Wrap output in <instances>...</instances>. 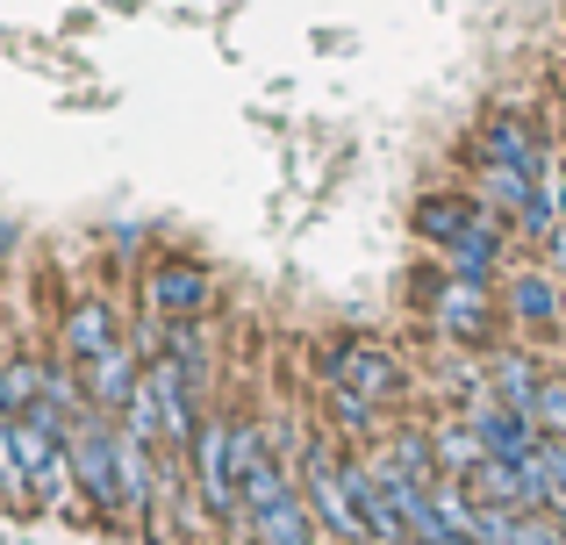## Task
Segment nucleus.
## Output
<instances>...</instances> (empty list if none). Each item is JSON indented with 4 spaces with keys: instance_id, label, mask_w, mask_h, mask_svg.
<instances>
[{
    "instance_id": "f257e3e1",
    "label": "nucleus",
    "mask_w": 566,
    "mask_h": 545,
    "mask_svg": "<svg viewBox=\"0 0 566 545\" xmlns=\"http://www.w3.org/2000/svg\"><path fill=\"white\" fill-rule=\"evenodd\" d=\"M72 474H80V495L101 524H129V503H123V417L108 409H80L72 417Z\"/></svg>"
},
{
    "instance_id": "f03ea898",
    "label": "nucleus",
    "mask_w": 566,
    "mask_h": 545,
    "mask_svg": "<svg viewBox=\"0 0 566 545\" xmlns=\"http://www.w3.org/2000/svg\"><path fill=\"white\" fill-rule=\"evenodd\" d=\"M302 495H308V510H316V524H323L331 545H374L366 524H359V510H352V489H345V452H337L331 438H316V446L302 452Z\"/></svg>"
},
{
    "instance_id": "7ed1b4c3",
    "label": "nucleus",
    "mask_w": 566,
    "mask_h": 545,
    "mask_svg": "<svg viewBox=\"0 0 566 545\" xmlns=\"http://www.w3.org/2000/svg\"><path fill=\"white\" fill-rule=\"evenodd\" d=\"M323 380H337V388L366 395V402H380V409L409 402V366H401L387 345H374V337H345V345H331V352H323Z\"/></svg>"
},
{
    "instance_id": "20e7f679",
    "label": "nucleus",
    "mask_w": 566,
    "mask_h": 545,
    "mask_svg": "<svg viewBox=\"0 0 566 545\" xmlns=\"http://www.w3.org/2000/svg\"><path fill=\"white\" fill-rule=\"evenodd\" d=\"M430 316L452 345H488L495 337V280H430Z\"/></svg>"
},
{
    "instance_id": "39448f33",
    "label": "nucleus",
    "mask_w": 566,
    "mask_h": 545,
    "mask_svg": "<svg viewBox=\"0 0 566 545\" xmlns=\"http://www.w3.org/2000/svg\"><path fill=\"white\" fill-rule=\"evenodd\" d=\"M481 158L488 166H516V172H531V180H545V137H538V123L516 115V108H495L481 123Z\"/></svg>"
},
{
    "instance_id": "423d86ee",
    "label": "nucleus",
    "mask_w": 566,
    "mask_h": 545,
    "mask_svg": "<svg viewBox=\"0 0 566 545\" xmlns=\"http://www.w3.org/2000/svg\"><path fill=\"white\" fill-rule=\"evenodd\" d=\"M208 273L193 266V259H158L151 280H144V308H158V316H172V323H187V316H201L208 308Z\"/></svg>"
},
{
    "instance_id": "0eeeda50",
    "label": "nucleus",
    "mask_w": 566,
    "mask_h": 545,
    "mask_svg": "<svg viewBox=\"0 0 566 545\" xmlns=\"http://www.w3.org/2000/svg\"><path fill=\"white\" fill-rule=\"evenodd\" d=\"M115 345H123V316H115V302L80 294V302L65 308V359L72 366H94V359H108Z\"/></svg>"
},
{
    "instance_id": "6e6552de",
    "label": "nucleus",
    "mask_w": 566,
    "mask_h": 545,
    "mask_svg": "<svg viewBox=\"0 0 566 545\" xmlns=\"http://www.w3.org/2000/svg\"><path fill=\"white\" fill-rule=\"evenodd\" d=\"M80 380H86V402H94V409H108V417H123V409L137 402V388H144V352L115 345L108 359L80 366Z\"/></svg>"
},
{
    "instance_id": "1a4fd4ad",
    "label": "nucleus",
    "mask_w": 566,
    "mask_h": 545,
    "mask_svg": "<svg viewBox=\"0 0 566 545\" xmlns=\"http://www.w3.org/2000/svg\"><path fill=\"white\" fill-rule=\"evenodd\" d=\"M502 308L510 316H524L531 331H545V323H566V287L553 266H516L510 287H502Z\"/></svg>"
},
{
    "instance_id": "9d476101",
    "label": "nucleus",
    "mask_w": 566,
    "mask_h": 545,
    "mask_svg": "<svg viewBox=\"0 0 566 545\" xmlns=\"http://www.w3.org/2000/svg\"><path fill=\"white\" fill-rule=\"evenodd\" d=\"M251 545H323V524H316V510H308V495L287 489L265 510H251Z\"/></svg>"
},
{
    "instance_id": "9b49d317",
    "label": "nucleus",
    "mask_w": 566,
    "mask_h": 545,
    "mask_svg": "<svg viewBox=\"0 0 566 545\" xmlns=\"http://www.w3.org/2000/svg\"><path fill=\"white\" fill-rule=\"evenodd\" d=\"M481 545H566V524L553 510H502L481 503Z\"/></svg>"
},
{
    "instance_id": "f8f14e48",
    "label": "nucleus",
    "mask_w": 566,
    "mask_h": 545,
    "mask_svg": "<svg viewBox=\"0 0 566 545\" xmlns=\"http://www.w3.org/2000/svg\"><path fill=\"white\" fill-rule=\"evenodd\" d=\"M481 216H488L481 195H423V201H416V238L444 252V244H459Z\"/></svg>"
},
{
    "instance_id": "ddd939ff",
    "label": "nucleus",
    "mask_w": 566,
    "mask_h": 545,
    "mask_svg": "<svg viewBox=\"0 0 566 545\" xmlns=\"http://www.w3.org/2000/svg\"><path fill=\"white\" fill-rule=\"evenodd\" d=\"M488 388H495L502 409L531 417V409H538V388H545V366L531 359V352H495V359H488Z\"/></svg>"
},
{
    "instance_id": "4468645a",
    "label": "nucleus",
    "mask_w": 566,
    "mask_h": 545,
    "mask_svg": "<svg viewBox=\"0 0 566 545\" xmlns=\"http://www.w3.org/2000/svg\"><path fill=\"white\" fill-rule=\"evenodd\" d=\"M495 266H502V223H495V209H488L459 244H444V273L452 280H495Z\"/></svg>"
},
{
    "instance_id": "2eb2a0df",
    "label": "nucleus",
    "mask_w": 566,
    "mask_h": 545,
    "mask_svg": "<svg viewBox=\"0 0 566 545\" xmlns=\"http://www.w3.org/2000/svg\"><path fill=\"white\" fill-rule=\"evenodd\" d=\"M430 446H438V467H444V474H459V481L488 460V438L473 431L467 409H459V417H444V423H430Z\"/></svg>"
},
{
    "instance_id": "dca6fc26",
    "label": "nucleus",
    "mask_w": 566,
    "mask_h": 545,
    "mask_svg": "<svg viewBox=\"0 0 566 545\" xmlns=\"http://www.w3.org/2000/svg\"><path fill=\"white\" fill-rule=\"evenodd\" d=\"M323 402H331V431H337V438H380V417H387L380 402L337 388V380H323Z\"/></svg>"
},
{
    "instance_id": "f3484780",
    "label": "nucleus",
    "mask_w": 566,
    "mask_h": 545,
    "mask_svg": "<svg viewBox=\"0 0 566 545\" xmlns=\"http://www.w3.org/2000/svg\"><path fill=\"white\" fill-rule=\"evenodd\" d=\"M36 395H43V366L8 359V352H0V409L22 417V409H36Z\"/></svg>"
},
{
    "instance_id": "a211bd4d",
    "label": "nucleus",
    "mask_w": 566,
    "mask_h": 545,
    "mask_svg": "<svg viewBox=\"0 0 566 545\" xmlns=\"http://www.w3.org/2000/svg\"><path fill=\"white\" fill-rule=\"evenodd\" d=\"M0 503L8 510L29 503V467H22V452H14V417L8 409H0Z\"/></svg>"
},
{
    "instance_id": "6ab92c4d",
    "label": "nucleus",
    "mask_w": 566,
    "mask_h": 545,
    "mask_svg": "<svg viewBox=\"0 0 566 545\" xmlns=\"http://www.w3.org/2000/svg\"><path fill=\"white\" fill-rule=\"evenodd\" d=\"M531 423L545 431V446H566V374H545V388H538V409H531Z\"/></svg>"
},
{
    "instance_id": "aec40b11",
    "label": "nucleus",
    "mask_w": 566,
    "mask_h": 545,
    "mask_svg": "<svg viewBox=\"0 0 566 545\" xmlns=\"http://www.w3.org/2000/svg\"><path fill=\"white\" fill-rule=\"evenodd\" d=\"M14 252V223H8V216H0V259H8Z\"/></svg>"
},
{
    "instance_id": "412c9836",
    "label": "nucleus",
    "mask_w": 566,
    "mask_h": 545,
    "mask_svg": "<svg viewBox=\"0 0 566 545\" xmlns=\"http://www.w3.org/2000/svg\"><path fill=\"white\" fill-rule=\"evenodd\" d=\"M553 201H559V223H566V180H553Z\"/></svg>"
},
{
    "instance_id": "4be33fe9",
    "label": "nucleus",
    "mask_w": 566,
    "mask_h": 545,
    "mask_svg": "<svg viewBox=\"0 0 566 545\" xmlns=\"http://www.w3.org/2000/svg\"><path fill=\"white\" fill-rule=\"evenodd\" d=\"M559 86H566V57H559Z\"/></svg>"
}]
</instances>
